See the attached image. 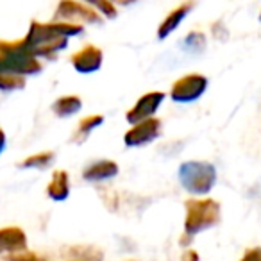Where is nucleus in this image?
<instances>
[{
    "label": "nucleus",
    "mask_w": 261,
    "mask_h": 261,
    "mask_svg": "<svg viewBox=\"0 0 261 261\" xmlns=\"http://www.w3.org/2000/svg\"><path fill=\"white\" fill-rule=\"evenodd\" d=\"M218 222V206L211 200L188 204V220H186V231L190 234L211 227Z\"/></svg>",
    "instance_id": "f257e3e1"
},
{
    "label": "nucleus",
    "mask_w": 261,
    "mask_h": 261,
    "mask_svg": "<svg viewBox=\"0 0 261 261\" xmlns=\"http://www.w3.org/2000/svg\"><path fill=\"white\" fill-rule=\"evenodd\" d=\"M25 249V236L20 229H4L0 231V254L6 250Z\"/></svg>",
    "instance_id": "f03ea898"
},
{
    "label": "nucleus",
    "mask_w": 261,
    "mask_h": 261,
    "mask_svg": "<svg viewBox=\"0 0 261 261\" xmlns=\"http://www.w3.org/2000/svg\"><path fill=\"white\" fill-rule=\"evenodd\" d=\"M242 261H261V249L256 247V249L247 250L245 256L242 257Z\"/></svg>",
    "instance_id": "7ed1b4c3"
},
{
    "label": "nucleus",
    "mask_w": 261,
    "mask_h": 261,
    "mask_svg": "<svg viewBox=\"0 0 261 261\" xmlns=\"http://www.w3.org/2000/svg\"><path fill=\"white\" fill-rule=\"evenodd\" d=\"M185 261H199V257H197L195 252H188L185 256Z\"/></svg>",
    "instance_id": "20e7f679"
}]
</instances>
